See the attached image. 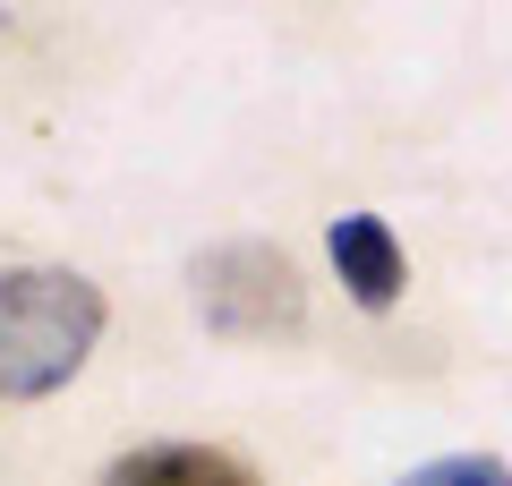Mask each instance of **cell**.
<instances>
[{"instance_id":"4","label":"cell","mask_w":512,"mask_h":486,"mask_svg":"<svg viewBox=\"0 0 512 486\" xmlns=\"http://www.w3.org/2000/svg\"><path fill=\"white\" fill-rule=\"evenodd\" d=\"M103 486H256V469L222 444H137L103 469Z\"/></svg>"},{"instance_id":"5","label":"cell","mask_w":512,"mask_h":486,"mask_svg":"<svg viewBox=\"0 0 512 486\" xmlns=\"http://www.w3.org/2000/svg\"><path fill=\"white\" fill-rule=\"evenodd\" d=\"M402 486H512V469L495 452H444V461H419Z\"/></svg>"},{"instance_id":"1","label":"cell","mask_w":512,"mask_h":486,"mask_svg":"<svg viewBox=\"0 0 512 486\" xmlns=\"http://www.w3.org/2000/svg\"><path fill=\"white\" fill-rule=\"evenodd\" d=\"M103 342V290L69 265H0V401H43Z\"/></svg>"},{"instance_id":"3","label":"cell","mask_w":512,"mask_h":486,"mask_svg":"<svg viewBox=\"0 0 512 486\" xmlns=\"http://www.w3.org/2000/svg\"><path fill=\"white\" fill-rule=\"evenodd\" d=\"M325 248H333V273H342V290L367 307V316H384V307L402 299V239L384 231L376 214H342L325 231Z\"/></svg>"},{"instance_id":"2","label":"cell","mask_w":512,"mask_h":486,"mask_svg":"<svg viewBox=\"0 0 512 486\" xmlns=\"http://www.w3.org/2000/svg\"><path fill=\"white\" fill-rule=\"evenodd\" d=\"M188 299H197L205 333L222 342H274L308 324V290H299L291 256L265 248V239H231V248H205L188 265Z\"/></svg>"}]
</instances>
